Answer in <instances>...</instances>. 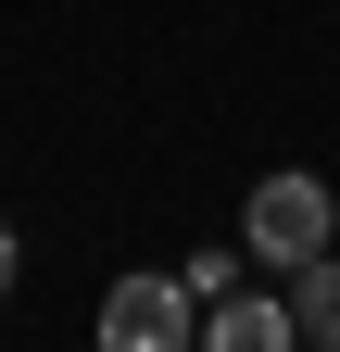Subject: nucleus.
<instances>
[{
  "label": "nucleus",
  "instance_id": "obj_4",
  "mask_svg": "<svg viewBox=\"0 0 340 352\" xmlns=\"http://www.w3.org/2000/svg\"><path fill=\"white\" fill-rule=\"evenodd\" d=\"M290 315H303V352H340V239L290 277Z\"/></svg>",
  "mask_w": 340,
  "mask_h": 352
},
{
  "label": "nucleus",
  "instance_id": "obj_1",
  "mask_svg": "<svg viewBox=\"0 0 340 352\" xmlns=\"http://www.w3.org/2000/svg\"><path fill=\"white\" fill-rule=\"evenodd\" d=\"M340 239V201H328V176H252V214H240V252L265 264V277H303V264Z\"/></svg>",
  "mask_w": 340,
  "mask_h": 352
},
{
  "label": "nucleus",
  "instance_id": "obj_5",
  "mask_svg": "<svg viewBox=\"0 0 340 352\" xmlns=\"http://www.w3.org/2000/svg\"><path fill=\"white\" fill-rule=\"evenodd\" d=\"M240 264H252V252H189L177 277H189V302H215V289H240Z\"/></svg>",
  "mask_w": 340,
  "mask_h": 352
},
{
  "label": "nucleus",
  "instance_id": "obj_3",
  "mask_svg": "<svg viewBox=\"0 0 340 352\" xmlns=\"http://www.w3.org/2000/svg\"><path fill=\"white\" fill-rule=\"evenodd\" d=\"M202 340L215 352H303V315H290L277 289H215L202 302Z\"/></svg>",
  "mask_w": 340,
  "mask_h": 352
},
{
  "label": "nucleus",
  "instance_id": "obj_6",
  "mask_svg": "<svg viewBox=\"0 0 340 352\" xmlns=\"http://www.w3.org/2000/svg\"><path fill=\"white\" fill-rule=\"evenodd\" d=\"M0 289H13V214H0Z\"/></svg>",
  "mask_w": 340,
  "mask_h": 352
},
{
  "label": "nucleus",
  "instance_id": "obj_2",
  "mask_svg": "<svg viewBox=\"0 0 340 352\" xmlns=\"http://www.w3.org/2000/svg\"><path fill=\"white\" fill-rule=\"evenodd\" d=\"M101 340H114V352H177V340H202L189 277H114V289H101Z\"/></svg>",
  "mask_w": 340,
  "mask_h": 352
}]
</instances>
